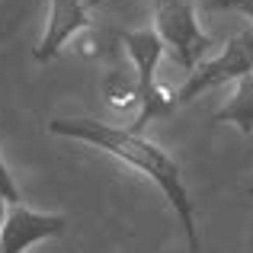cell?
Returning a JSON list of instances; mask_svg holds the SVG:
<instances>
[{
	"instance_id": "obj_1",
	"label": "cell",
	"mask_w": 253,
	"mask_h": 253,
	"mask_svg": "<svg viewBox=\"0 0 253 253\" xmlns=\"http://www.w3.org/2000/svg\"><path fill=\"white\" fill-rule=\"evenodd\" d=\"M51 135L61 138H74V141H86L93 148L112 154L116 161L128 164L131 170L144 173L148 179H154L157 189L167 196L170 209L176 211L179 224H183V234L189 241V250L199 253V224H196V202L189 199L183 186V170L173 161L161 144L148 141L141 131L131 128H116V125H106L99 119H51L48 122Z\"/></svg>"
},
{
	"instance_id": "obj_2",
	"label": "cell",
	"mask_w": 253,
	"mask_h": 253,
	"mask_svg": "<svg viewBox=\"0 0 253 253\" xmlns=\"http://www.w3.org/2000/svg\"><path fill=\"white\" fill-rule=\"evenodd\" d=\"M119 42L125 45L128 58L135 61V77H138V90H141V109L135 116V125L131 131H144L151 119L170 116L176 109V99H173L170 90H164L157 84V64L164 58V42L154 29H135V32H122Z\"/></svg>"
},
{
	"instance_id": "obj_3",
	"label": "cell",
	"mask_w": 253,
	"mask_h": 253,
	"mask_svg": "<svg viewBox=\"0 0 253 253\" xmlns=\"http://www.w3.org/2000/svg\"><path fill=\"white\" fill-rule=\"evenodd\" d=\"M154 32L170 51L173 64H179L186 74H192L211 48V39L196 23L192 0H154Z\"/></svg>"
},
{
	"instance_id": "obj_4",
	"label": "cell",
	"mask_w": 253,
	"mask_h": 253,
	"mask_svg": "<svg viewBox=\"0 0 253 253\" xmlns=\"http://www.w3.org/2000/svg\"><path fill=\"white\" fill-rule=\"evenodd\" d=\"M244 74H253V29L250 32H237V36L221 48L218 58L202 61L192 74H186L183 86L173 90V99H176V106H183V103L196 99L199 93L211 90V86H218V84L241 81Z\"/></svg>"
},
{
	"instance_id": "obj_5",
	"label": "cell",
	"mask_w": 253,
	"mask_h": 253,
	"mask_svg": "<svg viewBox=\"0 0 253 253\" xmlns=\"http://www.w3.org/2000/svg\"><path fill=\"white\" fill-rule=\"evenodd\" d=\"M68 218L55 211H36L26 202H6V218L0 228V253H26L51 237H61Z\"/></svg>"
},
{
	"instance_id": "obj_6",
	"label": "cell",
	"mask_w": 253,
	"mask_h": 253,
	"mask_svg": "<svg viewBox=\"0 0 253 253\" xmlns=\"http://www.w3.org/2000/svg\"><path fill=\"white\" fill-rule=\"evenodd\" d=\"M84 29H90L84 0H51L45 36H42V42L36 45V61H51V58L64 48V42L74 39L77 32H84Z\"/></svg>"
},
{
	"instance_id": "obj_7",
	"label": "cell",
	"mask_w": 253,
	"mask_h": 253,
	"mask_svg": "<svg viewBox=\"0 0 253 253\" xmlns=\"http://www.w3.org/2000/svg\"><path fill=\"white\" fill-rule=\"evenodd\" d=\"M211 122L221 125V122H231L241 128L244 138H253V74H244L237 81V90L221 109L211 116Z\"/></svg>"
},
{
	"instance_id": "obj_8",
	"label": "cell",
	"mask_w": 253,
	"mask_h": 253,
	"mask_svg": "<svg viewBox=\"0 0 253 253\" xmlns=\"http://www.w3.org/2000/svg\"><path fill=\"white\" fill-rule=\"evenodd\" d=\"M106 103L116 106V109H141V90H138V77L122 74V71H109L99 84Z\"/></svg>"
},
{
	"instance_id": "obj_9",
	"label": "cell",
	"mask_w": 253,
	"mask_h": 253,
	"mask_svg": "<svg viewBox=\"0 0 253 253\" xmlns=\"http://www.w3.org/2000/svg\"><path fill=\"white\" fill-rule=\"evenodd\" d=\"M205 10H237L253 19V0H209Z\"/></svg>"
},
{
	"instance_id": "obj_10",
	"label": "cell",
	"mask_w": 253,
	"mask_h": 253,
	"mask_svg": "<svg viewBox=\"0 0 253 253\" xmlns=\"http://www.w3.org/2000/svg\"><path fill=\"white\" fill-rule=\"evenodd\" d=\"M0 196H3L6 202H19L16 179L10 176V170H6V164H3V157H0Z\"/></svg>"
},
{
	"instance_id": "obj_11",
	"label": "cell",
	"mask_w": 253,
	"mask_h": 253,
	"mask_svg": "<svg viewBox=\"0 0 253 253\" xmlns=\"http://www.w3.org/2000/svg\"><path fill=\"white\" fill-rule=\"evenodd\" d=\"M3 218H6V199L0 196V228H3Z\"/></svg>"
},
{
	"instance_id": "obj_12",
	"label": "cell",
	"mask_w": 253,
	"mask_h": 253,
	"mask_svg": "<svg viewBox=\"0 0 253 253\" xmlns=\"http://www.w3.org/2000/svg\"><path fill=\"white\" fill-rule=\"evenodd\" d=\"M86 3V10H93V6H99V3H106V0H84Z\"/></svg>"
},
{
	"instance_id": "obj_13",
	"label": "cell",
	"mask_w": 253,
	"mask_h": 253,
	"mask_svg": "<svg viewBox=\"0 0 253 253\" xmlns=\"http://www.w3.org/2000/svg\"><path fill=\"white\" fill-rule=\"evenodd\" d=\"M247 192H250V196H253V189H247Z\"/></svg>"
},
{
	"instance_id": "obj_14",
	"label": "cell",
	"mask_w": 253,
	"mask_h": 253,
	"mask_svg": "<svg viewBox=\"0 0 253 253\" xmlns=\"http://www.w3.org/2000/svg\"><path fill=\"white\" fill-rule=\"evenodd\" d=\"M71 253H74V250H71Z\"/></svg>"
}]
</instances>
